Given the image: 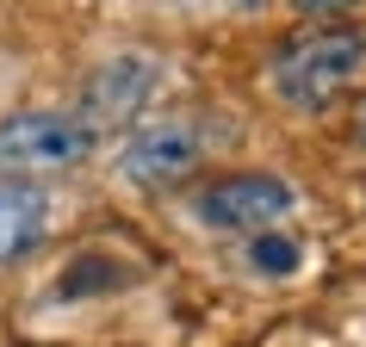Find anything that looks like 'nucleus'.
<instances>
[{
  "instance_id": "11",
  "label": "nucleus",
  "mask_w": 366,
  "mask_h": 347,
  "mask_svg": "<svg viewBox=\"0 0 366 347\" xmlns=\"http://www.w3.org/2000/svg\"><path fill=\"white\" fill-rule=\"evenodd\" d=\"M236 6H261V0H236Z\"/></svg>"
},
{
  "instance_id": "9",
  "label": "nucleus",
  "mask_w": 366,
  "mask_h": 347,
  "mask_svg": "<svg viewBox=\"0 0 366 347\" xmlns=\"http://www.w3.org/2000/svg\"><path fill=\"white\" fill-rule=\"evenodd\" d=\"M305 13H342V6H360V0H298Z\"/></svg>"
},
{
  "instance_id": "7",
  "label": "nucleus",
  "mask_w": 366,
  "mask_h": 347,
  "mask_svg": "<svg viewBox=\"0 0 366 347\" xmlns=\"http://www.w3.org/2000/svg\"><path fill=\"white\" fill-rule=\"evenodd\" d=\"M131 286V267L124 261H106V254H81V261H69V273H62L56 298H87V291H118Z\"/></svg>"
},
{
  "instance_id": "2",
  "label": "nucleus",
  "mask_w": 366,
  "mask_h": 347,
  "mask_svg": "<svg viewBox=\"0 0 366 347\" xmlns=\"http://www.w3.org/2000/svg\"><path fill=\"white\" fill-rule=\"evenodd\" d=\"M99 131L75 112H13L0 124V174H62L94 155Z\"/></svg>"
},
{
  "instance_id": "6",
  "label": "nucleus",
  "mask_w": 366,
  "mask_h": 347,
  "mask_svg": "<svg viewBox=\"0 0 366 347\" xmlns=\"http://www.w3.org/2000/svg\"><path fill=\"white\" fill-rule=\"evenodd\" d=\"M50 230V193L31 180H0V267L31 254Z\"/></svg>"
},
{
  "instance_id": "5",
  "label": "nucleus",
  "mask_w": 366,
  "mask_h": 347,
  "mask_svg": "<svg viewBox=\"0 0 366 347\" xmlns=\"http://www.w3.org/2000/svg\"><path fill=\"white\" fill-rule=\"evenodd\" d=\"M155 87H162V69H155L149 56H106L87 75V87H81V124H94V131H112V124H131L143 106L155 99Z\"/></svg>"
},
{
  "instance_id": "3",
  "label": "nucleus",
  "mask_w": 366,
  "mask_h": 347,
  "mask_svg": "<svg viewBox=\"0 0 366 347\" xmlns=\"http://www.w3.org/2000/svg\"><path fill=\"white\" fill-rule=\"evenodd\" d=\"M193 211H199L205 230L261 236V230H273V223L292 211V186L280 174H224V180H212V186L193 198Z\"/></svg>"
},
{
  "instance_id": "8",
  "label": "nucleus",
  "mask_w": 366,
  "mask_h": 347,
  "mask_svg": "<svg viewBox=\"0 0 366 347\" xmlns=\"http://www.w3.org/2000/svg\"><path fill=\"white\" fill-rule=\"evenodd\" d=\"M298 261H305V248H298V236H292V230L249 236V273H261V279H292Z\"/></svg>"
},
{
  "instance_id": "4",
  "label": "nucleus",
  "mask_w": 366,
  "mask_h": 347,
  "mask_svg": "<svg viewBox=\"0 0 366 347\" xmlns=\"http://www.w3.org/2000/svg\"><path fill=\"white\" fill-rule=\"evenodd\" d=\"M205 161V131L187 124V118H168V124H143V131L118 149V180L124 186H174Z\"/></svg>"
},
{
  "instance_id": "1",
  "label": "nucleus",
  "mask_w": 366,
  "mask_h": 347,
  "mask_svg": "<svg viewBox=\"0 0 366 347\" xmlns=\"http://www.w3.org/2000/svg\"><path fill=\"white\" fill-rule=\"evenodd\" d=\"M360 62H366L360 31H317V38H298L286 56L273 62V94L286 99V106H298V112H323L329 99L354 81Z\"/></svg>"
},
{
  "instance_id": "10",
  "label": "nucleus",
  "mask_w": 366,
  "mask_h": 347,
  "mask_svg": "<svg viewBox=\"0 0 366 347\" xmlns=\"http://www.w3.org/2000/svg\"><path fill=\"white\" fill-rule=\"evenodd\" d=\"M354 136H360V143H366V106H360V118H354Z\"/></svg>"
}]
</instances>
